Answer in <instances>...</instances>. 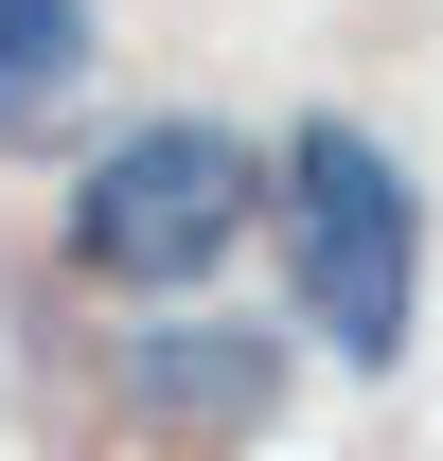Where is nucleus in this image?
<instances>
[{
  "instance_id": "3",
  "label": "nucleus",
  "mask_w": 443,
  "mask_h": 461,
  "mask_svg": "<svg viewBox=\"0 0 443 461\" xmlns=\"http://www.w3.org/2000/svg\"><path fill=\"white\" fill-rule=\"evenodd\" d=\"M124 408L177 444H267L284 426V338L267 320H142L124 338Z\"/></svg>"
},
{
  "instance_id": "2",
  "label": "nucleus",
  "mask_w": 443,
  "mask_h": 461,
  "mask_svg": "<svg viewBox=\"0 0 443 461\" xmlns=\"http://www.w3.org/2000/svg\"><path fill=\"white\" fill-rule=\"evenodd\" d=\"M284 285H302V338L337 373H408V338H426V177L337 107L284 142Z\"/></svg>"
},
{
  "instance_id": "4",
  "label": "nucleus",
  "mask_w": 443,
  "mask_h": 461,
  "mask_svg": "<svg viewBox=\"0 0 443 461\" xmlns=\"http://www.w3.org/2000/svg\"><path fill=\"white\" fill-rule=\"evenodd\" d=\"M71 89H89V0H0V142H36Z\"/></svg>"
},
{
  "instance_id": "1",
  "label": "nucleus",
  "mask_w": 443,
  "mask_h": 461,
  "mask_svg": "<svg viewBox=\"0 0 443 461\" xmlns=\"http://www.w3.org/2000/svg\"><path fill=\"white\" fill-rule=\"evenodd\" d=\"M249 213H284V160H249V124L142 107V124H107V142L71 160L54 267H71L89 302H195L231 249H249Z\"/></svg>"
}]
</instances>
